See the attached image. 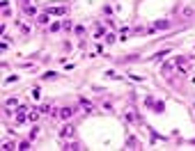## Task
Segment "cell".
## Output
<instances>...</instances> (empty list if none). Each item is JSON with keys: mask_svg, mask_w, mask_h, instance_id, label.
Returning <instances> with one entry per match:
<instances>
[{"mask_svg": "<svg viewBox=\"0 0 195 151\" xmlns=\"http://www.w3.org/2000/svg\"><path fill=\"white\" fill-rule=\"evenodd\" d=\"M48 14H55V16H62V14H67V7H48Z\"/></svg>", "mask_w": 195, "mask_h": 151, "instance_id": "1", "label": "cell"}, {"mask_svg": "<svg viewBox=\"0 0 195 151\" xmlns=\"http://www.w3.org/2000/svg\"><path fill=\"white\" fill-rule=\"evenodd\" d=\"M73 112H76L73 108H62V110H60V117H62V119H69V117H71Z\"/></svg>", "mask_w": 195, "mask_h": 151, "instance_id": "2", "label": "cell"}, {"mask_svg": "<svg viewBox=\"0 0 195 151\" xmlns=\"http://www.w3.org/2000/svg\"><path fill=\"white\" fill-rule=\"evenodd\" d=\"M71 133H73V131H71V126H65V128L60 131V135H62V137H69Z\"/></svg>", "mask_w": 195, "mask_h": 151, "instance_id": "3", "label": "cell"}, {"mask_svg": "<svg viewBox=\"0 0 195 151\" xmlns=\"http://www.w3.org/2000/svg\"><path fill=\"white\" fill-rule=\"evenodd\" d=\"M37 21H39V23H48V16H46V14H41V16L37 18Z\"/></svg>", "mask_w": 195, "mask_h": 151, "instance_id": "4", "label": "cell"}]
</instances>
